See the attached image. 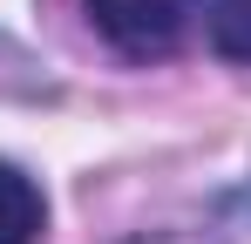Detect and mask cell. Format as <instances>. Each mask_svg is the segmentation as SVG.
<instances>
[{"instance_id": "obj_1", "label": "cell", "mask_w": 251, "mask_h": 244, "mask_svg": "<svg viewBox=\"0 0 251 244\" xmlns=\"http://www.w3.org/2000/svg\"><path fill=\"white\" fill-rule=\"evenodd\" d=\"M95 34L129 61H156L190 34V21L204 14V0H82Z\"/></svg>"}, {"instance_id": "obj_2", "label": "cell", "mask_w": 251, "mask_h": 244, "mask_svg": "<svg viewBox=\"0 0 251 244\" xmlns=\"http://www.w3.org/2000/svg\"><path fill=\"white\" fill-rule=\"evenodd\" d=\"M48 224V197L21 163L0 156V244H34Z\"/></svg>"}, {"instance_id": "obj_3", "label": "cell", "mask_w": 251, "mask_h": 244, "mask_svg": "<svg viewBox=\"0 0 251 244\" xmlns=\"http://www.w3.org/2000/svg\"><path fill=\"white\" fill-rule=\"evenodd\" d=\"M210 48L224 61H245L251 68V0H217L210 7Z\"/></svg>"}, {"instance_id": "obj_4", "label": "cell", "mask_w": 251, "mask_h": 244, "mask_svg": "<svg viewBox=\"0 0 251 244\" xmlns=\"http://www.w3.org/2000/svg\"><path fill=\"white\" fill-rule=\"evenodd\" d=\"M129 244H224L217 231H143V238H129Z\"/></svg>"}]
</instances>
